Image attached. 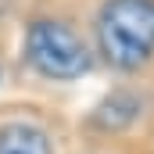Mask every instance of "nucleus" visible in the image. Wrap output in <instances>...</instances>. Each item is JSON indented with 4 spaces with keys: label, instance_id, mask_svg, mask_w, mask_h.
Returning <instances> with one entry per match:
<instances>
[{
    "label": "nucleus",
    "instance_id": "nucleus-1",
    "mask_svg": "<svg viewBox=\"0 0 154 154\" xmlns=\"http://www.w3.org/2000/svg\"><path fill=\"white\" fill-rule=\"evenodd\" d=\"M90 47L118 75L147 72L154 65V0H100Z\"/></svg>",
    "mask_w": 154,
    "mask_h": 154
},
{
    "label": "nucleus",
    "instance_id": "nucleus-2",
    "mask_svg": "<svg viewBox=\"0 0 154 154\" xmlns=\"http://www.w3.org/2000/svg\"><path fill=\"white\" fill-rule=\"evenodd\" d=\"M22 54H25V65L50 82H75L97 61L86 36L65 18H32L25 25Z\"/></svg>",
    "mask_w": 154,
    "mask_h": 154
},
{
    "label": "nucleus",
    "instance_id": "nucleus-3",
    "mask_svg": "<svg viewBox=\"0 0 154 154\" xmlns=\"http://www.w3.org/2000/svg\"><path fill=\"white\" fill-rule=\"evenodd\" d=\"M147 108H151V100H147L143 90H136V86H115L90 111V125L97 133H108V136L111 133H125V129H133L140 118L147 115Z\"/></svg>",
    "mask_w": 154,
    "mask_h": 154
},
{
    "label": "nucleus",
    "instance_id": "nucleus-4",
    "mask_svg": "<svg viewBox=\"0 0 154 154\" xmlns=\"http://www.w3.org/2000/svg\"><path fill=\"white\" fill-rule=\"evenodd\" d=\"M0 154H54V143H50V133L36 122H4Z\"/></svg>",
    "mask_w": 154,
    "mask_h": 154
}]
</instances>
